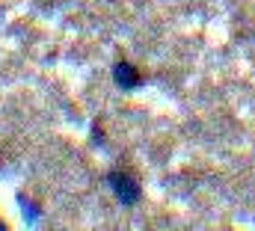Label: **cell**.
Wrapping results in <instances>:
<instances>
[{"label": "cell", "instance_id": "7a4b0ae2", "mask_svg": "<svg viewBox=\"0 0 255 231\" xmlns=\"http://www.w3.org/2000/svg\"><path fill=\"white\" fill-rule=\"evenodd\" d=\"M113 80H116V86H122V89H136V86L142 83V74H139V68L130 65L128 59H119V62L113 65Z\"/></svg>", "mask_w": 255, "mask_h": 231}, {"label": "cell", "instance_id": "6da1fadb", "mask_svg": "<svg viewBox=\"0 0 255 231\" xmlns=\"http://www.w3.org/2000/svg\"><path fill=\"white\" fill-rule=\"evenodd\" d=\"M107 184H110V190L116 193V199L122 202V205H136L139 202V196H142V190H139V184H136V178L133 175L122 172V169H113V172H107Z\"/></svg>", "mask_w": 255, "mask_h": 231}, {"label": "cell", "instance_id": "3957f363", "mask_svg": "<svg viewBox=\"0 0 255 231\" xmlns=\"http://www.w3.org/2000/svg\"><path fill=\"white\" fill-rule=\"evenodd\" d=\"M0 229H6V226H3V220H0Z\"/></svg>", "mask_w": 255, "mask_h": 231}]
</instances>
